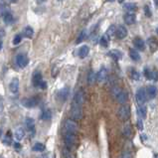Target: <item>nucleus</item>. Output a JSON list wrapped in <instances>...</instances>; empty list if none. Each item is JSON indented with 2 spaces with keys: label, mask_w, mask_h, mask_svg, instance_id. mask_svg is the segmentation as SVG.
<instances>
[{
  "label": "nucleus",
  "mask_w": 158,
  "mask_h": 158,
  "mask_svg": "<svg viewBox=\"0 0 158 158\" xmlns=\"http://www.w3.org/2000/svg\"><path fill=\"white\" fill-rule=\"evenodd\" d=\"M96 80L99 84H103L107 80V71L106 68H102L96 74Z\"/></svg>",
  "instance_id": "nucleus-12"
},
{
  "label": "nucleus",
  "mask_w": 158,
  "mask_h": 158,
  "mask_svg": "<svg viewBox=\"0 0 158 158\" xmlns=\"http://www.w3.org/2000/svg\"><path fill=\"white\" fill-rule=\"evenodd\" d=\"M123 21L125 24L127 25H132L135 23L136 21V16L134 13H126L123 16Z\"/></svg>",
  "instance_id": "nucleus-16"
},
{
  "label": "nucleus",
  "mask_w": 158,
  "mask_h": 158,
  "mask_svg": "<svg viewBox=\"0 0 158 158\" xmlns=\"http://www.w3.org/2000/svg\"><path fill=\"white\" fill-rule=\"evenodd\" d=\"M106 1H109V2H113V1H114V0H106Z\"/></svg>",
  "instance_id": "nucleus-50"
},
{
  "label": "nucleus",
  "mask_w": 158,
  "mask_h": 158,
  "mask_svg": "<svg viewBox=\"0 0 158 158\" xmlns=\"http://www.w3.org/2000/svg\"><path fill=\"white\" fill-rule=\"evenodd\" d=\"M86 37H87V31H86V30H82V31L81 32V33H80V35L78 36L76 43H77V44H80V43H82V41L85 40Z\"/></svg>",
  "instance_id": "nucleus-34"
},
{
  "label": "nucleus",
  "mask_w": 158,
  "mask_h": 158,
  "mask_svg": "<svg viewBox=\"0 0 158 158\" xmlns=\"http://www.w3.org/2000/svg\"><path fill=\"white\" fill-rule=\"evenodd\" d=\"M23 35H24L26 38H32V37H33V35H34V30H33V28H31L30 26L25 27V29L23 30Z\"/></svg>",
  "instance_id": "nucleus-31"
},
{
  "label": "nucleus",
  "mask_w": 158,
  "mask_h": 158,
  "mask_svg": "<svg viewBox=\"0 0 158 158\" xmlns=\"http://www.w3.org/2000/svg\"><path fill=\"white\" fill-rule=\"evenodd\" d=\"M154 2H155V4L158 6V0H154Z\"/></svg>",
  "instance_id": "nucleus-48"
},
{
  "label": "nucleus",
  "mask_w": 158,
  "mask_h": 158,
  "mask_svg": "<svg viewBox=\"0 0 158 158\" xmlns=\"http://www.w3.org/2000/svg\"><path fill=\"white\" fill-rule=\"evenodd\" d=\"M89 47L87 45L82 46V47L79 49V57H80L81 59H85L86 57L89 55Z\"/></svg>",
  "instance_id": "nucleus-20"
},
{
  "label": "nucleus",
  "mask_w": 158,
  "mask_h": 158,
  "mask_svg": "<svg viewBox=\"0 0 158 158\" xmlns=\"http://www.w3.org/2000/svg\"><path fill=\"white\" fill-rule=\"evenodd\" d=\"M25 124H26V127L29 131L34 132L35 130V121L33 118L31 117H27L26 120H25Z\"/></svg>",
  "instance_id": "nucleus-22"
},
{
  "label": "nucleus",
  "mask_w": 158,
  "mask_h": 158,
  "mask_svg": "<svg viewBox=\"0 0 158 158\" xmlns=\"http://www.w3.org/2000/svg\"><path fill=\"white\" fill-rule=\"evenodd\" d=\"M2 18H3V21H4V23L7 24V25H10L13 23V16L12 14L10 12H4L2 13Z\"/></svg>",
  "instance_id": "nucleus-23"
},
{
  "label": "nucleus",
  "mask_w": 158,
  "mask_h": 158,
  "mask_svg": "<svg viewBox=\"0 0 158 158\" xmlns=\"http://www.w3.org/2000/svg\"><path fill=\"white\" fill-rule=\"evenodd\" d=\"M117 1H118V2H119V3H123V2L124 1V0H117Z\"/></svg>",
  "instance_id": "nucleus-49"
},
{
  "label": "nucleus",
  "mask_w": 158,
  "mask_h": 158,
  "mask_svg": "<svg viewBox=\"0 0 158 158\" xmlns=\"http://www.w3.org/2000/svg\"><path fill=\"white\" fill-rule=\"evenodd\" d=\"M120 158H132V155L129 151H123L120 155Z\"/></svg>",
  "instance_id": "nucleus-39"
},
{
  "label": "nucleus",
  "mask_w": 158,
  "mask_h": 158,
  "mask_svg": "<svg viewBox=\"0 0 158 158\" xmlns=\"http://www.w3.org/2000/svg\"><path fill=\"white\" fill-rule=\"evenodd\" d=\"M14 147H16V148H19L20 145H19V143L16 142V143H14Z\"/></svg>",
  "instance_id": "nucleus-45"
},
{
  "label": "nucleus",
  "mask_w": 158,
  "mask_h": 158,
  "mask_svg": "<svg viewBox=\"0 0 158 158\" xmlns=\"http://www.w3.org/2000/svg\"><path fill=\"white\" fill-rule=\"evenodd\" d=\"M154 158H158V154H155V155H154Z\"/></svg>",
  "instance_id": "nucleus-51"
},
{
  "label": "nucleus",
  "mask_w": 158,
  "mask_h": 158,
  "mask_svg": "<svg viewBox=\"0 0 158 158\" xmlns=\"http://www.w3.org/2000/svg\"><path fill=\"white\" fill-rule=\"evenodd\" d=\"M146 94L148 99H154L157 96V89L154 86H148L146 88Z\"/></svg>",
  "instance_id": "nucleus-18"
},
{
  "label": "nucleus",
  "mask_w": 158,
  "mask_h": 158,
  "mask_svg": "<svg viewBox=\"0 0 158 158\" xmlns=\"http://www.w3.org/2000/svg\"><path fill=\"white\" fill-rule=\"evenodd\" d=\"M21 40H22V36H21L20 34H18V35L15 36V37H14L12 43H13L14 45H18L21 42Z\"/></svg>",
  "instance_id": "nucleus-38"
},
{
  "label": "nucleus",
  "mask_w": 158,
  "mask_h": 158,
  "mask_svg": "<svg viewBox=\"0 0 158 158\" xmlns=\"http://www.w3.org/2000/svg\"><path fill=\"white\" fill-rule=\"evenodd\" d=\"M65 156H66V158H74L71 152L68 151V150H65Z\"/></svg>",
  "instance_id": "nucleus-41"
},
{
  "label": "nucleus",
  "mask_w": 158,
  "mask_h": 158,
  "mask_svg": "<svg viewBox=\"0 0 158 158\" xmlns=\"http://www.w3.org/2000/svg\"><path fill=\"white\" fill-rule=\"evenodd\" d=\"M11 132L10 131H8V134H6V136L4 137V139H3V143H4V144H6V145H10V143L12 142V140H11Z\"/></svg>",
  "instance_id": "nucleus-36"
},
{
  "label": "nucleus",
  "mask_w": 158,
  "mask_h": 158,
  "mask_svg": "<svg viewBox=\"0 0 158 158\" xmlns=\"http://www.w3.org/2000/svg\"><path fill=\"white\" fill-rule=\"evenodd\" d=\"M117 116L120 120H127L129 116H130V107L128 105L124 103V105H121L117 109Z\"/></svg>",
  "instance_id": "nucleus-2"
},
{
  "label": "nucleus",
  "mask_w": 158,
  "mask_h": 158,
  "mask_svg": "<svg viewBox=\"0 0 158 158\" xmlns=\"http://www.w3.org/2000/svg\"><path fill=\"white\" fill-rule=\"evenodd\" d=\"M129 56H130V58L133 61H135V62H138V61L140 60V55H139V53L136 49L131 48L129 50Z\"/></svg>",
  "instance_id": "nucleus-25"
},
{
  "label": "nucleus",
  "mask_w": 158,
  "mask_h": 158,
  "mask_svg": "<svg viewBox=\"0 0 158 158\" xmlns=\"http://www.w3.org/2000/svg\"><path fill=\"white\" fill-rule=\"evenodd\" d=\"M10 2H12V3H15V2H17V0H9Z\"/></svg>",
  "instance_id": "nucleus-47"
},
{
  "label": "nucleus",
  "mask_w": 158,
  "mask_h": 158,
  "mask_svg": "<svg viewBox=\"0 0 158 158\" xmlns=\"http://www.w3.org/2000/svg\"><path fill=\"white\" fill-rule=\"evenodd\" d=\"M43 81V76L40 71H35L33 74V77H32V82H33V86L36 88H40V86Z\"/></svg>",
  "instance_id": "nucleus-10"
},
{
  "label": "nucleus",
  "mask_w": 158,
  "mask_h": 158,
  "mask_svg": "<svg viewBox=\"0 0 158 158\" xmlns=\"http://www.w3.org/2000/svg\"><path fill=\"white\" fill-rule=\"evenodd\" d=\"M64 127L65 130H66V133L77 134L79 132V125L74 119H67L65 121Z\"/></svg>",
  "instance_id": "nucleus-4"
},
{
  "label": "nucleus",
  "mask_w": 158,
  "mask_h": 158,
  "mask_svg": "<svg viewBox=\"0 0 158 158\" xmlns=\"http://www.w3.org/2000/svg\"><path fill=\"white\" fill-rule=\"evenodd\" d=\"M16 64L19 68L23 69V68L27 67V65L29 64V59H28V57L25 54H19L16 57Z\"/></svg>",
  "instance_id": "nucleus-9"
},
{
  "label": "nucleus",
  "mask_w": 158,
  "mask_h": 158,
  "mask_svg": "<svg viewBox=\"0 0 158 158\" xmlns=\"http://www.w3.org/2000/svg\"><path fill=\"white\" fill-rule=\"evenodd\" d=\"M2 46H3V42H2L1 39H0V50L2 49Z\"/></svg>",
  "instance_id": "nucleus-46"
},
{
  "label": "nucleus",
  "mask_w": 158,
  "mask_h": 158,
  "mask_svg": "<svg viewBox=\"0 0 158 158\" xmlns=\"http://www.w3.org/2000/svg\"><path fill=\"white\" fill-rule=\"evenodd\" d=\"M123 134L125 135V137H130L132 135V128L130 123H126L123 126Z\"/></svg>",
  "instance_id": "nucleus-27"
},
{
  "label": "nucleus",
  "mask_w": 158,
  "mask_h": 158,
  "mask_svg": "<svg viewBox=\"0 0 158 158\" xmlns=\"http://www.w3.org/2000/svg\"><path fill=\"white\" fill-rule=\"evenodd\" d=\"M143 74H144V77L147 80L154 81L156 82L158 80V73L155 69H149V68H145L143 70Z\"/></svg>",
  "instance_id": "nucleus-8"
},
{
  "label": "nucleus",
  "mask_w": 158,
  "mask_h": 158,
  "mask_svg": "<svg viewBox=\"0 0 158 158\" xmlns=\"http://www.w3.org/2000/svg\"><path fill=\"white\" fill-rule=\"evenodd\" d=\"M64 140L66 145L68 147H74L78 144V137L77 134H73V133H66L64 136Z\"/></svg>",
  "instance_id": "nucleus-5"
},
{
  "label": "nucleus",
  "mask_w": 158,
  "mask_h": 158,
  "mask_svg": "<svg viewBox=\"0 0 158 158\" xmlns=\"http://www.w3.org/2000/svg\"><path fill=\"white\" fill-rule=\"evenodd\" d=\"M144 13H145V15H146L147 17H150V16H151V12H150V8H149L148 5H145V6H144Z\"/></svg>",
  "instance_id": "nucleus-40"
},
{
  "label": "nucleus",
  "mask_w": 158,
  "mask_h": 158,
  "mask_svg": "<svg viewBox=\"0 0 158 158\" xmlns=\"http://www.w3.org/2000/svg\"><path fill=\"white\" fill-rule=\"evenodd\" d=\"M146 113H147V109L144 105L137 106V114L141 119H145L146 118Z\"/></svg>",
  "instance_id": "nucleus-21"
},
{
  "label": "nucleus",
  "mask_w": 158,
  "mask_h": 158,
  "mask_svg": "<svg viewBox=\"0 0 158 158\" xmlns=\"http://www.w3.org/2000/svg\"><path fill=\"white\" fill-rule=\"evenodd\" d=\"M45 148H46L45 145L43 144V143H41V142H37V143H35L34 146H33V150H34V151H37V152L44 151Z\"/></svg>",
  "instance_id": "nucleus-32"
},
{
  "label": "nucleus",
  "mask_w": 158,
  "mask_h": 158,
  "mask_svg": "<svg viewBox=\"0 0 158 158\" xmlns=\"http://www.w3.org/2000/svg\"><path fill=\"white\" fill-rule=\"evenodd\" d=\"M138 127H139V129H140V130L143 128V126H142V120L141 119L138 120Z\"/></svg>",
  "instance_id": "nucleus-44"
},
{
  "label": "nucleus",
  "mask_w": 158,
  "mask_h": 158,
  "mask_svg": "<svg viewBox=\"0 0 158 158\" xmlns=\"http://www.w3.org/2000/svg\"><path fill=\"white\" fill-rule=\"evenodd\" d=\"M71 116L74 120H80L82 118V106L73 103L71 106Z\"/></svg>",
  "instance_id": "nucleus-3"
},
{
  "label": "nucleus",
  "mask_w": 158,
  "mask_h": 158,
  "mask_svg": "<svg viewBox=\"0 0 158 158\" xmlns=\"http://www.w3.org/2000/svg\"><path fill=\"white\" fill-rule=\"evenodd\" d=\"M96 81H98L96 80V74L94 73L92 71H91L88 75V84L89 85H94Z\"/></svg>",
  "instance_id": "nucleus-30"
},
{
  "label": "nucleus",
  "mask_w": 158,
  "mask_h": 158,
  "mask_svg": "<svg viewBox=\"0 0 158 158\" xmlns=\"http://www.w3.org/2000/svg\"><path fill=\"white\" fill-rule=\"evenodd\" d=\"M116 26H114V25H111V26L109 27V29L106 30V35H107L109 38H111L113 35H116Z\"/></svg>",
  "instance_id": "nucleus-33"
},
{
  "label": "nucleus",
  "mask_w": 158,
  "mask_h": 158,
  "mask_svg": "<svg viewBox=\"0 0 158 158\" xmlns=\"http://www.w3.org/2000/svg\"><path fill=\"white\" fill-rule=\"evenodd\" d=\"M131 79L132 80H134V81H139V79H140V75H139V73L137 71H132L131 72Z\"/></svg>",
  "instance_id": "nucleus-37"
},
{
  "label": "nucleus",
  "mask_w": 158,
  "mask_h": 158,
  "mask_svg": "<svg viewBox=\"0 0 158 158\" xmlns=\"http://www.w3.org/2000/svg\"><path fill=\"white\" fill-rule=\"evenodd\" d=\"M156 32H157V34H158V27H157V29H156Z\"/></svg>",
  "instance_id": "nucleus-52"
},
{
  "label": "nucleus",
  "mask_w": 158,
  "mask_h": 158,
  "mask_svg": "<svg viewBox=\"0 0 158 158\" xmlns=\"http://www.w3.org/2000/svg\"><path fill=\"white\" fill-rule=\"evenodd\" d=\"M39 103H40V99L37 96H32V98H28V99H24L22 100V105L25 107H28V109H33V107H36Z\"/></svg>",
  "instance_id": "nucleus-6"
},
{
  "label": "nucleus",
  "mask_w": 158,
  "mask_h": 158,
  "mask_svg": "<svg viewBox=\"0 0 158 158\" xmlns=\"http://www.w3.org/2000/svg\"><path fill=\"white\" fill-rule=\"evenodd\" d=\"M25 136V130L22 127H18L15 131V138L17 140H22Z\"/></svg>",
  "instance_id": "nucleus-28"
},
{
  "label": "nucleus",
  "mask_w": 158,
  "mask_h": 158,
  "mask_svg": "<svg viewBox=\"0 0 158 158\" xmlns=\"http://www.w3.org/2000/svg\"><path fill=\"white\" fill-rule=\"evenodd\" d=\"M116 36L117 39H124L125 37L127 36V30L126 28H125L123 25H120V26H118V28L116 29Z\"/></svg>",
  "instance_id": "nucleus-14"
},
{
  "label": "nucleus",
  "mask_w": 158,
  "mask_h": 158,
  "mask_svg": "<svg viewBox=\"0 0 158 158\" xmlns=\"http://www.w3.org/2000/svg\"><path fill=\"white\" fill-rule=\"evenodd\" d=\"M52 114H51V111L50 110H45L42 113V116H41V118L43 120H49L50 118H51Z\"/></svg>",
  "instance_id": "nucleus-35"
},
{
  "label": "nucleus",
  "mask_w": 158,
  "mask_h": 158,
  "mask_svg": "<svg viewBox=\"0 0 158 158\" xmlns=\"http://www.w3.org/2000/svg\"><path fill=\"white\" fill-rule=\"evenodd\" d=\"M2 109H3V100L1 98H0V113L2 111Z\"/></svg>",
  "instance_id": "nucleus-43"
},
{
  "label": "nucleus",
  "mask_w": 158,
  "mask_h": 158,
  "mask_svg": "<svg viewBox=\"0 0 158 158\" xmlns=\"http://www.w3.org/2000/svg\"><path fill=\"white\" fill-rule=\"evenodd\" d=\"M123 9L125 11H127V13H133L136 9H137V5L135 3H126V4L123 5Z\"/></svg>",
  "instance_id": "nucleus-24"
},
{
  "label": "nucleus",
  "mask_w": 158,
  "mask_h": 158,
  "mask_svg": "<svg viewBox=\"0 0 158 158\" xmlns=\"http://www.w3.org/2000/svg\"><path fill=\"white\" fill-rule=\"evenodd\" d=\"M9 89H10V92H13V94L18 92V91H19V80H18L17 78H14L13 80L10 82Z\"/></svg>",
  "instance_id": "nucleus-17"
},
{
  "label": "nucleus",
  "mask_w": 158,
  "mask_h": 158,
  "mask_svg": "<svg viewBox=\"0 0 158 158\" xmlns=\"http://www.w3.org/2000/svg\"><path fill=\"white\" fill-rule=\"evenodd\" d=\"M99 44L100 46H103V47H109V37L107 35H103L102 36V38H100V40H99Z\"/></svg>",
  "instance_id": "nucleus-29"
},
{
  "label": "nucleus",
  "mask_w": 158,
  "mask_h": 158,
  "mask_svg": "<svg viewBox=\"0 0 158 158\" xmlns=\"http://www.w3.org/2000/svg\"><path fill=\"white\" fill-rule=\"evenodd\" d=\"M73 103H77V105L82 106V103H85V92L82 89H79V91L75 94Z\"/></svg>",
  "instance_id": "nucleus-11"
},
{
  "label": "nucleus",
  "mask_w": 158,
  "mask_h": 158,
  "mask_svg": "<svg viewBox=\"0 0 158 158\" xmlns=\"http://www.w3.org/2000/svg\"><path fill=\"white\" fill-rule=\"evenodd\" d=\"M147 44H148L150 51L151 52H156L158 49V40L155 37H150L147 40Z\"/></svg>",
  "instance_id": "nucleus-15"
},
{
  "label": "nucleus",
  "mask_w": 158,
  "mask_h": 158,
  "mask_svg": "<svg viewBox=\"0 0 158 158\" xmlns=\"http://www.w3.org/2000/svg\"><path fill=\"white\" fill-rule=\"evenodd\" d=\"M40 88H41V89H43L47 88V84H46V82H42L41 86H40Z\"/></svg>",
  "instance_id": "nucleus-42"
},
{
  "label": "nucleus",
  "mask_w": 158,
  "mask_h": 158,
  "mask_svg": "<svg viewBox=\"0 0 158 158\" xmlns=\"http://www.w3.org/2000/svg\"><path fill=\"white\" fill-rule=\"evenodd\" d=\"M133 45L136 50H139V51H144L145 50V43L140 37H135L133 39Z\"/></svg>",
  "instance_id": "nucleus-13"
},
{
  "label": "nucleus",
  "mask_w": 158,
  "mask_h": 158,
  "mask_svg": "<svg viewBox=\"0 0 158 158\" xmlns=\"http://www.w3.org/2000/svg\"><path fill=\"white\" fill-rule=\"evenodd\" d=\"M135 98H136V102H137L138 106H140V105H144V103L146 102V99H147L146 89H145L144 88H140V89H137V92H136Z\"/></svg>",
  "instance_id": "nucleus-7"
},
{
  "label": "nucleus",
  "mask_w": 158,
  "mask_h": 158,
  "mask_svg": "<svg viewBox=\"0 0 158 158\" xmlns=\"http://www.w3.org/2000/svg\"><path fill=\"white\" fill-rule=\"evenodd\" d=\"M107 55H109L110 58H113V60H116V61H118V60H120L121 58H123V53H121L120 51H118V50H116V49L110 50V51L107 53Z\"/></svg>",
  "instance_id": "nucleus-19"
},
{
  "label": "nucleus",
  "mask_w": 158,
  "mask_h": 158,
  "mask_svg": "<svg viewBox=\"0 0 158 158\" xmlns=\"http://www.w3.org/2000/svg\"><path fill=\"white\" fill-rule=\"evenodd\" d=\"M113 95L114 96V99L117 100V103H120V105H124V103L127 102L128 95L123 89H121L119 88H113Z\"/></svg>",
  "instance_id": "nucleus-1"
},
{
  "label": "nucleus",
  "mask_w": 158,
  "mask_h": 158,
  "mask_svg": "<svg viewBox=\"0 0 158 158\" xmlns=\"http://www.w3.org/2000/svg\"><path fill=\"white\" fill-rule=\"evenodd\" d=\"M69 94H70V91L68 88H63L61 91L59 92V98L62 99V100H66L68 99V96H69Z\"/></svg>",
  "instance_id": "nucleus-26"
}]
</instances>
